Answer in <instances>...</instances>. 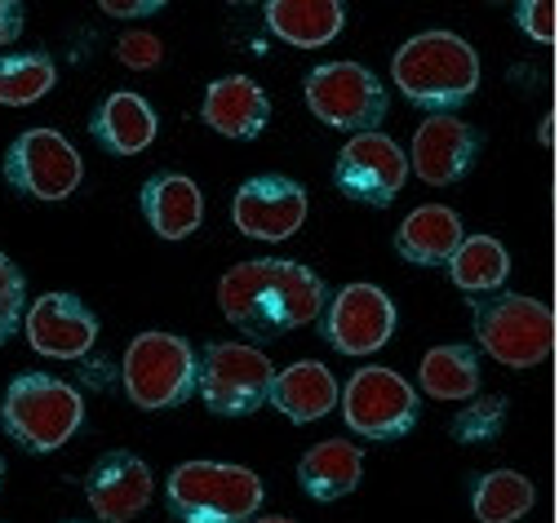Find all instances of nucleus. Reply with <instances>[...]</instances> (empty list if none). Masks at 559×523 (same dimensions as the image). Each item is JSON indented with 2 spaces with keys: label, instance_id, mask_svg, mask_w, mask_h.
Instances as JSON below:
<instances>
[{
  "label": "nucleus",
  "instance_id": "1",
  "mask_svg": "<svg viewBox=\"0 0 559 523\" xmlns=\"http://www.w3.org/2000/svg\"><path fill=\"white\" fill-rule=\"evenodd\" d=\"M324 280L302 266V262H285V258H253L240 262L223 275L218 284V307L223 316L249 333V337H280L307 329L311 320H320L324 311Z\"/></svg>",
  "mask_w": 559,
  "mask_h": 523
},
{
  "label": "nucleus",
  "instance_id": "2",
  "mask_svg": "<svg viewBox=\"0 0 559 523\" xmlns=\"http://www.w3.org/2000/svg\"><path fill=\"white\" fill-rule=\"evenodd\" d=\"M395 90L431 116H453L479 90V54L453 32H423L391 58Z\"/></svg>",
  "mask_w": 559,
  "mask_h": 523
},
{
  "label": "nucleus",
  "instance_id": "3",
  "mask_svg": "<svg viewBox=\"0 0 559 523\" xmlns=\"http://www.w3.org/2000/svg\"><path fill=\"white\" fill-rule=\"evenodd\" d=\"M85 421V400L72 382L49 378V372H19L0 400V426L5 435L27 448V453H58L72 443Z\"/></svg>",
  "mask_w": 559,
  "mask_h": 523
},
{
  "label": "nucleus",
  "instance_id": "4",
  "mask_svg": "<svg viewBox=\"0 0 559 523\" xmlns=\"http://www.w3.org/2000/svg\"><path fill=\"white\" fill-rule=\"evenodd\" d=\"M262 497V479L231 462H182L165 484L178 523H249L258 519Z\"/></svg>",
  "mask_w": 559,
  "mask_h": 523
},
{
  "label": "nucleus",
  "instance_id": "5",
  "mask_svg": "<svg viewBox=\"0 0 559 523\" xmlns=\"http://www.w3.org/2000/svg\"><path fill=\"white\" fill-rule=\"evenodd\" d=\"M195 378H200V355L178 333H138L120 364L124 395L143 413H165L187 404L195 395Z\"/></svg>",
  "mask_w": 559,
  "mask_h": 523
},
{
  "label": "nucleus",
  "instance_id": "6",
  "mask_svg": "<svg viewBox=\"0 0 559 523\" xmlns=\"http://www.w3.org/2000/svg\"><path fill=\"white\" fill-rule=\"evenodd\" d=\"M302 98L311 116L342 133H378L386 120V90L365 62H320L307 71Z\"/></svg>",
  "mask_w": 559,
  "mask_h": 523
},
{
  "label": "nucleus",
  "instance_id": "7",
  "mask_svg": "<svg viewBox=\"0 0 559 523\" xmlns=\"http://www.w3.org/2000/svg\"><path fill=\"white\" fill-rule=\"evenodd\" d=\"M275 382V364L266 350L245 342H214L200 355V378L195 391L214 417H249L266 404Z\"/></svg>",
  "mask_w": 559,
  "mask_h": 523
},
{
  "label": "nucleus",
  "instance_id": "8",
  "mask_svg": "<svg viewBox=\"0 0 559 523\" xmlns=\"http://www.w3.org/2000/svg\"><path fill=\"white\" fill-rule=\"evenodd\" d=\"M475 342L502 368H537L550 355V307L524 293L475 302Z\"/></svg>",
  "mask_w": 559,
  "mask_h": 523
},
{
  "label": "nucleus",
  "instance_id": "9",
  "mask_svg": "<svg viewBox=\"0 0 559 523\" xmlns=\"http://www.w3.org/2000/svg\"><path fill=\"white\" fill-rule=\"evenodd\" d=\"M337 408H342L346 426L373 443L404 439L417 426V413H423L417 408L413 382H404L395 368H382V364H369L356 372V378H346Z\"/></svg>",
  "mask_w": 559,
  "mask_h": 523
},
{
  "label": "nucleus",
  "instance_id": "10",
  "mask_svg": "<svg viewBox=\"0 0 559 523\" xmlns=\"http://www.w3.org/2000/svg\"><path fill=\"white\" fill-rule=\"evenodd\" d=\"M81 178L85 161L58 129H27L5 152V182L36 204H62L67 195H76Z\"/></svg>",
  "mask_w": 559,
  "mask_h": 523
},
{
  "label": "nucleus",
  "instance_id": "11",
  "mask_svg": "<svg viewBox=\"0 0 559 523\" xmlns=\"http://www.w3.org/2000/svg\"><path fill=\"white\" fill-rule=\"evenodd\" d=\"M333 182L346 200L369 204V209H386L408 182V156L386 133H356L337 152Z\"/></svg>",
  "mask_w": 559,
  "mask_h": 523
},
{
  "label": "nucleus",
  "instance_id": "12",
  "mask_svg": "<svg viewBox=\"0 0 559 523\" xmlns=\"http://www.w3.org/2000/svg\"><path fill=\"white\" fill-rule=\"evenodd\" d=\"M231 222L245 240H266V245L294 240L307 222V191L285 174H258L240 182L231 200Z\"/></svg>",
  "mask_w": 559,
  "mask_h": 523
},
{
  "label": "nucleus",
  "instance_id": "13",
  "mask_svg": "<svg viewBox=\"0 0 559 523\" xmlns=\"http://www.w3.org/2000/svg\"><path fill=\"white\" fill-rule=\"evenodd\" d=\"M324 342L342 355H373L395 333V302L378 284H346L324 307Z\"/></svg>",
  "mask_w": 559,
  "mask_h": 523
},
{
  "label": "nucleus",
  "instance_id": "14",
  "mask_svg": "<svg viewBox=\"0 0 559 523\" xmlns=\"http://www.w3.org/2000/svg\"><path fill=\"white\" fill-rule=\"evenodd\" d=\"M27 346L45 359H85L98 342V316L76 293H45L23 316Z\"/></svg>",
  "mask_w": 559,
  "mask_h": 523
},
{
  "label": "nucleus",
  "instance_id": "15",
  "mask_svg": "<svg viewBox=\"0 0 559 523\" xmlns=\"http://www.w3.org/2000/svg\"><path fill=\"white\" fill-rule=\"evenodd\" d=\"M479 161V133L457 116H427L413 133L408 174H417L427 187H453L462 182Z\"/></svg>",
  "mask_w": 559,
  "mask_h": 523
},
{
  "label": "nucleus",
  "instance_id": "16",
  "mask_svg": "<svg viewBox=\"0 0 559 523\" xmlns=\"http://www.w3.org/2000/svg\"><path fill=\"white\" fill-rule=\"evenodd\" d=\"M152 492H156L152 466L143 457H133V453H107L85 479L90 510L103 523H133L152 506Z\"/></svg>",
  "mask_w": 559,
  "mask_h": 523
},
{
  "label": "nucleus",
  "instance_id": "17",
  "mask_svg": "<svg viewBox=\"0 0 559 523\" xmlns=\"http://www.w3.org/2000/svg\"><path fill=\"white\" fill-rule=\"evenodd\" d=\"M204 124L223 133V138H236V142H249L266 129L271 120V98L258 81L249 76H223L204 90V107H200Z\"/></svg>",
  "mask_w": 559,
  "mask_h": 523
},
{
  "label": "nucleus",
  "instance_id": "18",
  "mask_svg": "<svg viewBox=\"0 0 559 523\" xmlns=\"http://www.w3.org/2000/svg\"><path fill=\"white\" fill-rule=\"evenodd\" d=\"M337 395H342V387H337V378H333L324 364L298 359V364H289L285 372H275L266 404H271L280 417H289L294 426H307V421L329 417V413L337 408Z\"/></svg>",
  "mask_w": 559,
  "mask_h": 523
},
{
  "label": "nucleus",
  "instance_id": "19",
  "mask_svg": "<svg viewBox=\"0 0 559 523\" xmlns=\"http://www.w3.org/2000/svg\"><path fill=\"white\" fill-rule=\"evenodd\" d=\"M466 240L462 217L449 204H417L395 231V253L413 266H449L457 245Z\"/></svg>",
  "mask_w": 559,
  "mask_h": 523
},
{
  "label": "nucleus",
  "instance_id": "20",
  "mask_svg": "<svg viewBox=\"0 0 559 523\" xmlns=\"http://www.w3.org/2000/svg\"><path fill=\"white\" fill-rule=\"evenodd\" d=\"M94 138L103 152L111 156H138V152H147V146L156 142L160 133V120L152 111V103L143 94H133V90H116L111 98H103V107L94 111Z\"/></svg>",
  "mask_w": 559,
  "mask_h": 523
},
{
  "label": "nucleus",
  "instance_id": "21",
  "mask_svg": "<svg viewBox=\"0 0 559 523\" xmlns=\"http://www.w3.org/2000/svg\"><path fill=\"white\" fill-rule=\"evenodd\" d=\"M365 479V453L352 439H320L298 462V484L311 501H342Z\"/></svg>",
  "mask_w": 559,
  "mask_h": 523
},
{
  "label": "nucleus",
  "instance_id": "22",
  "mask_svg": "<svg viewBox=\"0 0 559 523\" xmlns=\"http://www.w3.org/2000/svg\"><path fill=\"white\" fill-rule=\"evenodd\" d=\"M143 217L160 240H187L204 222V195L187 174H156L143 187Z\"/></svg>",
  "mask_w": 559,
  "mask_h": 523
},
{
  "label": "nucleus",
  "instance_id": "23",
  "mask_svg": "<svg viewBox=\"0 0 559 523\" xmlns=\"http://www.w3.org/2000/svg\"><path fill=\"white\" fill-rule=\"evenodd\" d=\"M262 14L271 36L294 49H320L346 27V5H337V0H271Z\"/></svg>",
  "mask_w": 559,
  "mask_h": 523
},
{
  "label": "nucleus",
  "instance_id": "24",
  "mask_svg": "<svg viewBox=\"0 0 559 523\" xmlns=\"http://www.w3.org/2000/svg\"><path fill=\"white\" fill-rule=\"evenodd\" d=\"M417 382H423V391L431 400H444V404L471 400L479 391V355L462 342L431 346L423 355V368H417Z\"/></svg>",
  "mask_w": 559,
  "mask_h": 523
},
{
  "label": "nucleus",
  "instance_id": "25",
  "mask_svg": "<svg viewBox=\"0 0 559 523\" xmlns=\"http://www.w3.org/2000/svg\"><path fill=\"white\" fill-rule=\"evenodd\" d=\"M511 275V253L493 236H466L449 258V280L462 293H498Z\"/></svg>",
  "mask_w": 559,
  "mask_h": 523
},
{
  "label": "nucleus",
  "instance_id": "26",
  "mask_svg": "<svg viewBox=\"0 0 559 523\" xmlns=\"http://www.w3.org/2000/svg\"><path fill=\"white\" fill-rule=\"evenodd\" d=\"M537 501V488L520 471H488L475 479L471 510L479 523H520Z\"/></svg>",
  "mask_w": 559,
  "mask_h": 523
},
{
  "label": "nucleus",
  "instance_id": "27",
  "mask_svg": "<svg viewBox=\"0 0 559 523\" xmlns=\"http://www.w3.org/2000/svg\"><path fill=\"white\" fill-rule=\"evenodd\" d=\"M58 85L49 54H5L0 58V107H32Z\"/></svg>",
  "mask_w": 559,
  "mask_h": 523
},
{
  "label": "nucleus",
  "instance_id": "28",
  "mask_svg": "<svg viewBox=\"0 0 559 523\" xmlns=\"http://www.w3.org/2000/svg\"><path fill=\"white\" fill-rule=\"evenodd\" d=\"M507 413H511V404L502 395H471V404L453 417L449 430H453L457 443H488V439L502 435Z\"/></svg>",
  "mask_w": 559,
  "mask_h": 523
},
{
  "label": "nucleus",
  "instance_id": "29",
  "mask_svg": "<svg viewBox=\"0 0 559 523\" xmlns=\"http://www.w3.org/2000/svg\"><path fill=\"white\" fill-rule=\"evenodd\" d=\"M23 316H27V284H23V271H19L5 253H0V329L19 333Z\"/></svg>",
  "mask_w": 559,
  "mask_h": 523
},
{
  "label": "nucleus",
  "instance_id": "30",
  "mask_svg": "<svg viewBox=\"0 0 559 523\" xmlns=\"http://www.w3.org/2000/svg\"><path fill=\"white\" fill-rule=\"evenodd\" d=\"M116 58H120L129 71H152V67H160L165 45H160V36L133 27V32H124V36L116 40Z\"/></svg>",
  "mask_w": 559,
  "mask_h": 523
},
{
  "label": "nucleus",
  "instance_id": "31",
  "mask_svg": "<svg viewBox=\"0 0 559 523\" xmlns=\"http://www.w3.org/2000/svg\"><path fill=\"white\" fill-rule=\"evenodd\" d=\"M515 19H520V27L537 45H550L555 40V5H550V0H524V5L515 10Z\"/></svg>",
  "mask_w": 559,
  "mask_h": 523
},
{
  "label": "nucleus",
  "instance_id": "32",
  "mask_svg": "<svg viewBox=\"0 0 559 523\" xmlns=\"http://www.w3.org/2000/svg\"><path fill=\"white\" fill-rule=\"evenodd\" d=\"M165 10V0H103V14L111 19H152Z\"/></svg>",
  "mask_w": 559,
  "mask_h": 523
},
{
  "label": "nucleus",
  "instance_id": "33",
  "mask_svg": "<svg viewBox=\"0 0 559 523\" xmlns=\"http://www.w3.org/2000/svg\"><path fill=\"white\" fill-rule=\"evenodd\" d=\"M23 23H27V10L19 0H0V45H14L23 36Z\"/></svg>",
  "mask_w": 559,
  "mask_h": 523
},
{
  "label": "nucleus",
  "instance_id": "34",
  "mask_svg": "<svg viewBox=\"0 0 559 523\" xmlns=\"http://www.w3.org/2000/svg\"><path fill=\"white\" fill-rule=\"evenodd\" d=\"M253 523H294V519H285V514H262V519H253Z\"/></svg>",
  "mask_w": 559,
  "mask_h": 523
},
{
  "label": "nucleus",
  "instance_id": "35",
  "mask_svg": "<svg viewBox=\"0 0 559 523\" xmlns=\"http://www.w3.org/2000/svg\"><path fill=\"white\" fill-rule=\"evenodd\" d=\"M10 337H14V333H10V329H0V346H5V342H10Z\"/></svg>",
  "mask_w": 559,
  "mask_h": 523
},
{
  "label": "nucleus",
  "instance_id": "36",
  "mask_svg": "<svg viewBox=\"0 0 559 523\" xmlns=\"http://www.w3.org/2000/svg\"><path fill=\"white\" fill-rule=\"evenodd\" d=\"M0 484H5V457H0Z\"/></svg>",
  "mask_w": 559,
  "mask_h": 523
},
{
  "label": "nucleus",
  "instance_id": "37",
  "mask_svg": "<svg viewBox=\"0 0 559 523\" xmlns=\"http://www.w3.org/2000/svg\"><path fill=\"white\" fill-rule=\"evenodd\" d=\"M67 523H81V519H67Z\"/></svg>",
  "mask_w": 559,
  "mask_h": 523
}]
</instances>
